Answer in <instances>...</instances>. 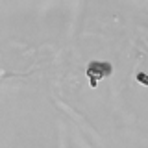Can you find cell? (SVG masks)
Instances as JSON below:
<instances>
[{"mask_svg": "<svg viewBox=\"0 0 148 148\" xmlns=\"http://www.w3.org/2000/svg\"><path fill=\"white\" fill-rule=\"evenodd\" d=\"M135 80L139 83H143V85H148V74L146 72H139V74H135Z\"/></svg>", "mask_w": 148, "mask_h": 148, "instance_id": "obj_2", "label": "cell"}, {"mask_svg": "<svg viewBox=\"0 0 148 148\" xmlns=\"http://www.w3.org/2000/svg\"><path fill=\"white\" fill-rule=\"evenodd\" d=\"M111 72H113V67H111V63H108V61H92V63H89V67H87V78H89L91 87H96L100 78L111 76Z\"/></svg>", "mask_w": 148, "mask_h": 148, "instance_id": "obj_1", "label": "cell"}]
</instances>
